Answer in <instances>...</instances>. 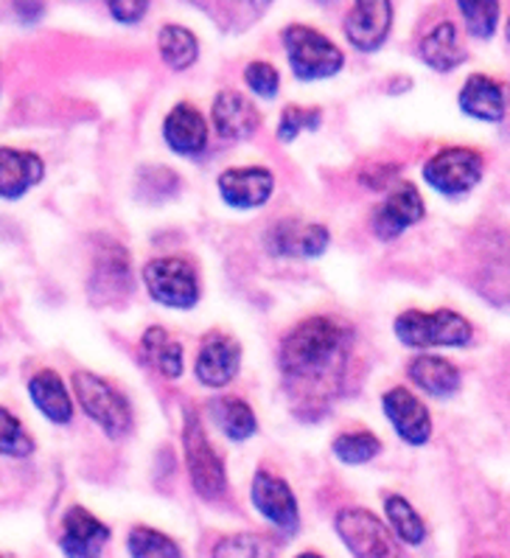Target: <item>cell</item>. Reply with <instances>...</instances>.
I'll return each mask as SVG.
<instances>
[{
    "instance_id": "cell-1",
    "label": "cell",
    "mask_w": 510,
    "mask_h": 558,
    "mask_svg": "<svg viewBox=\"0 0 510 558\" xmlns=\"http://www.w3.org/2000/svg\"><path fill=\"white\" fill-rule=\"evenodd\" d=\"M348 331L328 317L301 323L281 345V368L292 393L323 396L340 388Z\"/></svg>"
},
{
    "instance_id": "cell-2",
    "label": "cell",
    "mask_w": 510,
    "mask_h": 558,
    "mask_svg": "<svg viewBox=\"0 0 510 558\" xmlns=\"http://www.w3.org/2000/svg\"><path fill=\"white\" fill-rule=\"evenodd\" d=\"M283 48L289 53V65H292L294 76L303 82L328 80L345 65L340 48L308 26H289L283 32Z\"/></svg>"
},
{
    "instance_id": "cell-3",
    "label": "cell",
    "mask_w": 510,
    "mask_h": 558,
    "mask_svg": "<svg viewBox=\"0 0 510 558\" xmlns=\"http://www.w3.org/2000/svg\"><path fill=\"white\" fill-rule=\"evenodd\" d=\"M396 335L404 345L412 349H435V345H451L460 349L471 340V326L458 312L440 310L424 315V312H404L396 320Z\"/></svg>"
},
{
    "instance_id": "cell-4",
    "label": "cell",
    "mask_w": 510,
    "mask_h": 558,
    "mask_svg": "<svg viewBox=\"0 0 510 558\" xmlns=\"http://www.w3.org/2000/svg\"><path fill=\"white\" fill-rule=\"evenodd\" d=\"M73 388H76V396L82 401V408L87 410V415L98 421V427L105 429L110 438H121V435L130 433L132 410L124 396L118 393L112 385L87 374V371H78L73 376Z\"/></svg>"
},
{
    "instance_id": "cell-5",
    "label": "cell",
    "mask_w": 510,
    "mask_h": 558,
    "mask_svg": "<svg viewBox=\"0 0 510 558\" xmlns=\"http://www.w3.org/2000/svg\"><path fill=\"white\" fill-rule=\"evenodd\" d=\"M337 533L356 558H406L390 527L365 508H345L337 513Z\"/></svg>"
},
{
    "instance_id": "cell-6",
    "label": "cell",
    "mask_w": 510,
    "mask_h": 558,
    "mask_svg": "<svg viewBox=\"0 0 510 558\" xmlns=\"http://www.w3.org/2000/svg\"><path fill=\"white\" fill-rule=\"evenodd\" d=\"M149 295L171 310H191L199 301V281L185 258H155L144 267Z\"/></svg>"
},
{
    "instance_id": "cell-7",
    "label": "cell",
    "mask_w": 510,
    "mask_h": 558,
    "mask_svg": "<svg viewBox=\"0 0 510 558\" xmlns=\"http://www.w3.org/2000/svg\"><path fill=\"white\" fill-rule=\"evenodd\" d=\"M185 463H189V474L194 480V488L203 494L205 499H219L228 486L224 477V466L216 449L210 447L205 438V429L194 413L185 415Z\"/></svg>"
},
{
    "instance_id": "cell-8",
    "label": "cell",
    "mask_w": 510,
    "mask_h": 558,
    "mask_svg": "<svg viewBox=\"0 0 510 558\" xmlns=\"http://www.w3.org/2000/svg\"><path fill=\"white\" fill-rule=\"evenodd\" d=\"M424 178L440 194H449V197L465 194V191L474 189L479 183V178H483V158H479L477 151L449 146V149L438 151L426 163Z\"/></svg>"
},
{
    "instance_id": "cell-9",
    "label": "cell",
    "mask_w": 510,
    "mask_h": 558,
    "mask_svg": "<svg viewBox=\"0 0 510 558\" xmlns=\"http://www.w3.org/2000/svg\"><path fill=\"white\" fill-rule=\"evenodd\" d=\"M392 28L390 0H353L351 14L345 17V34L353 48L371 53L385 46Z\"/></svg>"
},
{
    "instance_id": "cell-10",
    "label": "cell",
    "mask_w": 510,
    "mask_h": 558,
    "mask_svg": "<svg viewBox=\"0 0 510 558\" xmlns=\"http://www.w3.org/2000/svg\"><path fill=\"white\" fill-rule=\"evenodd\" d=\"M110 531L105 522H98L87 508L76 506L62 519V533H59V547L65 558H101Z\"/></svg>"
},
{
    "instance_id": "cell-11",
    "label": "cell",
    "mask_w": 510,
    "mask_h": 558,
    "mask_svg": "<svg viewBox=\"0 0 510 558\" xmlns=\"http://www.w3.org/2000/svg\"><path fill=\"white\" fill-rule=\"evenodd\" d=\"M239 362H242V349L233 337L210 335L196 356V379L208 388H224L239 374Z\"/></svg>"
},
{
    "instance_id": "cell-12",
    "label": "cell",
    "mask_w": 510,
    "mask_h": 558,
    "mask_svg": "<svg viewBox=\"0 0 510 558\" xmlns=\"http://www.w3.org/2000/svg\"><path fill=\"white\" fill-rule=\"evenodd\" d=\"M424 217V199H421L415 185H399L390 191V197L379 205L376 217H373V230L379 239L401 236L410 225L421 222Z\"/></svg>"
},
{
    "instance_id": "cell-13",
    "label": "cell",
    "mask_w": 510,
    "mask_h": 558,
    "mask_svg": "<svg viewBox=\"0 0 510 558\" xmlns=\"http://www.w3.org/2000/svg\"><path fill=\"white\" fill-rule=\"evenodd\" d=\"M381 404H385V413H387V418L392 421L396 433H399L406 444H415V447H421V444H426V440H429V435H432L429 410H426L424 404H421V401L410 393V390H404V388L390 390V393H385Z\"/></svg>"
},
{
    "instance_id": "cell-14",
    "label": "cell",
    "mask_w": 510,
    "mask_h": 558,
    "mask_svg": "<svg viewBox=\"0 0 510 558\" xmlns=\"http://www.w3.org/2000/svg\"><path fill=\"white\" fill-rule=\"evenodd\" d=\"M253 502L264 517L278 525L281 531L292 533L298 527V502H294L292 488L283 480L272 477L267 472H258L253 480Z\"/></svg>"
},
{
    "instance_id": "cell-15",
    "label": "cell",
    "mask_w": 510,
    "mask_h": 558,
    "mask_svg": "<svg viewBox=\"0 0 510 558\" xmlns=\"http://www.w3.org/2000/svg\"><path fill=\"white\" fill-rule=\"evenodd\" d=\"M272 174L262 166H244V169H230L219 178V191L224 203L233 208H258L272 197Z\"/></svg>"
},
{
    "instance_id": "cell-16",
    "label": "cell",
    "mask_w": 510,
    "mask_h": 558,
    "mask_svg": "<svg viewBox=\"0 0 510 558\" xmlns=\"http://www.w3.org/2000/svg\"><path fill=\"white\" fill-rule=\"evenodd\" d=\"M214 124L222 138L242 141L258 130L262 116H258V110H255L247 96L235 90H222L214 101Z\"/></svg>"
},
{
    "instance_id": "cell-17",
    "label": "cell",
    "mask_w": 510,
    "mask_h": 558,
    "mask_svg": "<svg viewBox=\"0 0 510 558\" xmlns=\"http://www.w3.org/2000/svg\"><path fill=\"white\" fill-rule=\"evenodd\" d=\"M163 135L177 155H189V158H194V155H199V151L205 149V144H208V124H205V119L199 116L196 107L177 105L174 110L169 112V119H166Z\"/></svg>"
},
{
    "instance_id": "cell-18",
    "label": "cell",
    "mask_w": 510,
    "mask_h": 558,
    "mask_svg": "<svg viewBox=\"0 0 510 558\" xmlns=\"http://www.w3.org/2000/svg\"><path fill=\"white\" fill-rule=\"evenodd\" d=\"M42 180V160L32 151L0 149V197L17 199Z\"/></svg>"
},
{
    "instance_id": "cell-19",
    "label": "cell",
    "mask_w": 510,
    "mask_h": 558,
    "mask_svg": "<svg viewBox=\"0 0 510 558\" xmlns=\"http://www.w3.org/2000/svg\"><path fill=\"white\" fill-rule=\"evenodd\" d=\"M460 107H463V112H469L471 119L499 124L508 112L505 87L488 76H469V82L460 90Z\"/></svg>"
},
{
    "instance_id": "cell-20",
    "label": "cell",
    "mask_w": 510,
    "mask_h": 558,
    "mask_svg": "<svg viewBox=\"0 0 510 558\" xmlns=\"http://www.w3.org/2000/svg\"><path fill=\"white\" fill-rule=\"evenodd\" d=\"M328 247V230L323 225H294L287 222L275 230V250L281 256L317 258Z\"/></svg>"
},
{
    "instance_id": "cell-21",
    "label": "cell",
    "mask_w": 510,
    "mask_h": 558,
    "mask_svg": "<svg viewBox=\"0 0 510 558\" xmlns=\"http://www.w3.org/2000/svg\"><path fill=\"white\" fill-rule=\"evenodd\" d=\"M421 60L426 62L435 71H454L458 65H463L465 48L458 37V28L451 23H440V26L432 28L421 40Z\"/></svg>"
},
{
    "instance_id": "cell-22",
    "label": "cell",
    "mask_w": 510,
    "mask_h": 558,
    "mask_svg": "<svg viewBox=\"0 0 510 558\" xmlns=\"http://www.w3.org/2000/svg\"><path fill=\"white\" fill-rule=\"evenodd\" d=\"M28 393H32L34 404L46 418L53 424H68L73 415L71 396H68L65 385L53 371H39L32 381H28Z\"/></svg>"
},
{
    "instance_id": "cell-23",
    "label": "cell",
    "mask_w": 510,
    "mask_h": 558,
    "mask_svg": "<svg viewBox=\"0 0 510 558\" xmlns=\"http://www.w3.org/2000/svg\"><path fill=\"white\" fill-rule=\"evenodd\" d=\"M410 376L418 388H424L432 396H451L460 388L458 368L444 356H418L410 365Z\"/></svg>"
},
{
    "instance_id": "cell-24",
    "label": "cell",
    "mask_w": 510,
    "mask_h": 558,
    "mask_svg": "<svg viewBox=\"0 0 510 558\" xmlns=\"http://www.w3.org/2000/svg\"><path fill=\"white\" fill-rule=\"evenodd\" d=\"M144 360L149 362L157 374L177 379L183 374V349L169 337V331L151 326L144 335Z\"/></svg>"
},
{
    "instance_id": "cell-25",
    "label": "cell",
    "mask_w": 510,
    "mask_h": 558,
    "mask_svg": "<svg viewBox=\"0 0 510 558\" xmlns=\"http://www.w3.org/2000/svg\"><path fill=\"white\" fill-rule=\"evenodd\" d=\"M157 48H160V57L169 68L174 71H185L196 62V53H199V43H196L194 34L183 26H163L160 28V37H157Z\"/></svg>"
},
{
    "instance_id": "cell-26",
    "label": "cell",
    "mask_w": 510,
    "mask_h": 558,
    "mask_svg": "<svg viewBox=\"0 0 510 558\" xmlns=\"http://www.w3.org/2000/svg\"><path fill=\"white\" fill-rule=\"evenodd\" d=\"M387 519H390L392 533L399 538H404L406 545H421L426 538V527L421 522V517L412 511V506L404 497H387L385 502Z\"/></svg>"
},
{
    "instance_id": "cell-27",
    "label": "cell",
    "mask_w": 510,
    "mask_h": 558,
    "mask_svg": "<svg viewBox=\"0 0 510 558\" xmlns=\"http://www.w3.org/2000/svg\"><path fill=\"white\" fill-rule=\"evenodd\" d=\"M216 421H219L222 433L233 440H247L255 433V427H258L253 410L239 399L219 401L216 404Z\"/></svg>"
},
{
    "instance_id": "cell-28",
    "label": "cell",
    "mask_w": 510,
    "mask_h": 558,
    "mask_svg": "<svg viewBox=\"0 0 510 558\" xmlns=\"http://www.w3.org/2000/svg\"><path fill=\"white\" fill-rule=\"evenodd\" d=\"M463 23L474 37H490L499 26V0H458Z\"/></svg>"
},
{
    "instance_id": "cell-29",
    "label": "cell",
    "mask_w": 510,
    "mask_h": 558,
    "mask_svg": "<svg viewBox=\"0 0 510 558\" xmlns=\"http://www.w3.org/2000/svg\"><path fill=\"white\" fill-rule=\"evenodd\" d=\"M130 556L132 558H183L180 547L163 533L151 527H135L130 533Z\"/></svg>"
},
{
    "instance_id": "cell-30",
    "label": "cell",
    "mask_w": 510,
    "mask_h": 558,
    "mask_svg": "<svg viewBox=\"0 0 510 558\" xmlns=\"http://www.w3.org/2000/svg\"><path fill=\"white\" fill-rule=\"evenodd\" d=\"M214 558H278V550L269 538L239 533V536L224 538L222 545L216 547Z\"/></svg>"
},
{
    "instance_id": "cell-31",
    "label": "cell",
    "mask_w": 510,
    "mask_h": 558,
    "mask_svg": "<svg viewBox=\"0 0 510 558\" xmlns=\"http://www.w3.org/2000/svg\"><path fill=\"white\" fill-rule=\"evenodd\" d=\"M381 444L376 435L371 433H353V435H340V438L333 440V452L337 458L356 466V463H367L379 454Z\"/></svg>"
},
{
    "instance_id": "cell-32",
    "label": "cell",
    "mask_w": 510,
    "mask_h": 558,
    "mask_svg": "<svg viewBox=\"0 0 510 558\" xmlns=\"http://www.w3.org/2000/svg\"><path fill=\"white\" fill-rule=\"evenodd\" d=\"M32 449L34 444L26 435V429H23V424L9 410L0 408V454L26 458V454H32Z\"/></svg>"
},
{
    "instance_id": "cell-33",
    "label": "cell",
    "mask_w": 510,
    "mask_h": 558,
    "mask_svg": "<svg viewBox=\"0 0 510 558\" xmlns=\"http://www.w3.org/2000/svg\"><path fill=\"white\" fill-rule=\"evenodd\" d=\"M323 112L320 110H306V107H287L281 116V124H278V138L281 141H294L303 130H314L320 124Z\"/></svg>"
},
{
    "instance_id": "cell-34",
    "label": "cell",
    "mask_w": 510,
    "mask_h": 558,
    "mask_svg": "<svg viewBox=\"0 0 510 558\" xmlns=\"http://www.w3.org/2000/svg\"><path fill=\"white\" fill-rule=\"evenodd\" d=\"M244 80H247L250 90L262 99H275L278 96V87H281V76L269 62H250L247 71H244Z\"/></svg>"
},
{
    "instance_id": "cell-35",
    "label": "cell",
    "mask_w": 510,
    "mask_h": 558,
    "mask_svg": "<svg viewBox=\"0 0 510 558\" xmlns=\"http://www.w3.org/2000/svg\"><path fill=\"white\" fill-rule=\"evenodd\" d=\"M107 9H110L112 17H116L118 23L132 26V23L144 21L146 9H149V0H107Z\"/></svg>"
},
{
    "instance_id": "cell-36",
    "label": "cell",
    "mask_w": 510,
    "mask_h": 558,
    "mask_svg": "<svg viewBox=\"0 0 510 558\" xmlns=\"http://www.w3.org/2000/svg\"><path fill=\"white\" fill-rule=\"evenodd\" d=\"M14 9L23 21H37L39 14H42V0H14Z\"/></svg>"
},
{
    "instance_id": "cell-37",
    "label": "cell",
    "mask_w": 510,
    "mask_h": 558,
    "mask_svg": "<svg viewBox=\"0 0 510 558\" xmlns=\"http://www.w3.org/2000/svg\"><path fill=\"white\" fill-rule=\"evenodd\" d=\"M301 558H323V556H314V553H303Z\"/></svg>"
},
{
    "instance_id": "cell-38",
    "label": "cell",
    "mask_w": 510,
    "mask_h": 558,
    "mask_svg": "<svg viewBox=\"0 0 510 558\" xmlns=\"http://www.w3.org/2000/svg\"><path fill=\"white\" fill-rule=\"evenodd\" d=\"M0 558H12V556H0Z\"/></svg>"
}]
</instances>
